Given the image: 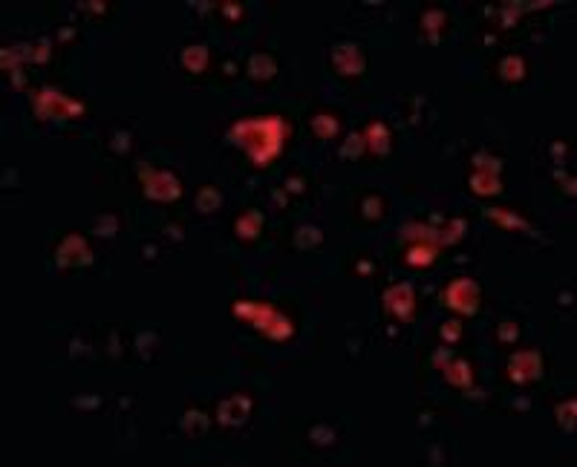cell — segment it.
<instances>
[{"label":"cell","mask_w":577,"mask_h":467,"mask_svg":"<svg viewBox=\"0 0 577 467\" xmlns=\"http://www.w3.org/2000/svg\"><path fill=\"white\" fill-rule=\"evenodd\" d=\"M286 133H288V127L280 116H254V119L234 121L228 130V139L237 141L257 168H266L268 162H275L280 156Z\"/></svg>","instance_id":"1"},{"label":"cell","mask_w":577,"mask_h":467,"mask_svg":"<svg viewBox=\"0 0 577 467\" xmlns=\"http://www.w3.org/2000/svg\"><path fill=\"white\" fill-rule=\"evenodd\" d=\"M234 317L248 320L254 329H260L271 341H286V337L295 335V324L292 317H286L283 312H277L275 306L268 303H254V300H237L234 303Z\"/></svg>","instance_id":"2"},{"label":"cell","mask_w":577,"mask_h":467,"mask_svg":"<svg viewBox=\"0 0 577 467\" xmlns=\"http://www.w3.org/2000/svg\"><path fill=\"white\" fill-rule=\"evenodd\" d=\"M479 297H482V292H479V283L473 277H456L447 283L442 292V303L459 315H476Z\"/></svg>","instance_id":"3"},{"label":"cell","mask_w":577,"mask_h":467,"mask_svg":"<svg viewBox=\"0 0 577 467\" xmlns=\"http://www.w3.org/2000/svg\"><path fill=\"white\" fill-rule=\"evenodd\" d=\"M144 197L153 202H173L182 197V182L176 179L170 170H153V168H139Z\"/></svg>","instance_id":"4"},{"label":"cell","mask_w":577,"mask_h":467,"mask_svg":"<svg viewBox=\"0 0 577 467\" xmlns=\"http://www.w3.org/2000/svg\"><path fill=\"white\" fill-rule=\"evenodd\" d=\"M32 110H35L41 119H75V116L84 112V104L67 99L63 92L41 90L35 99H32Z\"/></svg>","instance_id":"5"},{"label":"cell","mask_w":577,"mask_h":467,"mask_svg":"<svg viewBox=\"0 0 577 467\" xmlns=\"http://www.w3.org/2000/svg\"><path fill=\"white\" fill-rule=\"evenodd\" d=\"M329 61H332V70L338 72V75H346V78L361 75V72L366 70V55H364V46H361V43H355V41H338V43L332 46Z\"/></svg>","instance_id":"6"},{"label":"cell","mask_w":577,"mask_h":467,"mask_svg":"<svg viewBox=\"0 0 577 467\" xmlns=\"http://www.w3.org/2000/svg\"><path fill=\"white\" fill-rule=\"evenodd\" d=\"M92 251L87 248V239L81 234H67L55 248V266L58 268H75V266H90Z\"/></svg>","instance_id":"7"},{"label":"cell","mask_w":577,"mask_h":467,"mask_svg":"<svg viewBox=\"0 0 577 467\" xmlns=\"http://www.w3.org/2000/svg\"><path fill=\"white\" fill-rule=\"evenodd\" d=\"M508 372H511V381L514 384H531L542 375V358L537 349H520L517 355H511L508 361Z\"/></svg>","instance_id":"8"},{"label":"cell","mask_w":577,"mask_h":467,"mask_svg":"<svg viewBox=\"0 0 577 467\" xmlns=\"http://www.w3.org/2000/svg\"><path fill=\"white\" fill-rule=\"evenodd\" d=\"M251 398L246 393H237V395H228L222 398L217 404V421L222 427H243L251 415Z\"/></svg>","instance_id":"9"},{"label":"cell","mask_w":577,"mask_h":467,"mask_svg":"<svg viewBox=\"0 0 577 467\" xmlns=\"http://www.w3.org/2000/svg\"><path fill=\"white\" fill-rule=\"evenodd\" d=\"M384 306L387 312H393L398 320L410 324L413 315H415V295H413V286L410 283H395L384 292Z\"/></svg>","instance_id":"10"},{"label":"cell","mask_w":577,"mask_h":467,"mask_svg":"<svg viewBox=\"0 0 577 467\" xmlns=\"http://www.w3.org/2000/svg\"><path fill=\"white\" fill-rule=\"evenodd\" d=\"M364 141H366V150L375 153V156H387L393 150V136H390V127L384 121H373L370 127L364 130Z\"/></svg>","instance_id":"11"},{"label":"cell","mask_w":577,"mask_h":467,"mask_svg":"<svg viewBox=\"0 0 577 467\" xmlns=\"http://www.w3.org/2000/svg\"><path fill=\"white\" fill-rule=\"evenodd\" d=\"M246 72L254 81H271L277 75V61L271 52H251L246 61Z\"/></svg>","instance_id":"12"},{"label":"cell","mask_w":577,"mask_h":467,"mask_svg":"<svg viewBox=\"0 0 577 467\" xmlns=\"http://www.w3.org/2000/svg\"><path fill=\"white\" fill-rule=\"evenodd\" d=\"M179 63L188 72H194V75L205 72V67H208V46L205 43H188L185 50L179 52Z\"/></svg>","instance_id":"13"},{"label":"cell","mask_w":577,"mask_h":467,"mask_svg":"<svg viewBox=\"0 0 577 467\" xmlns=\"http://www.w3.org/2000/svg\"><path fill=\"white\" fill-rule=\"evenodd\" d=\"M444 378L451 386H462V390H468V386L473 384V372H471V364L468 361H462V358H451L444 364Z\"/></svg>","instance_id":"14"},{"label":"cell","mask_w":577,"mask_h":467,"mask_svg":"<svg viewBox=\"0 0 577 467\" xmlns=\"http://www.w3.org/2000/svg\"><path fill=\"white\" fill-rule=\"evenodd\" d=\"M260 231H263V214L257 211V208H251V211L237 217V222H234V234L239 239H257Z\"/></svg>","instance_id":"15"},{"label":"cell","mask_w":577,"mask_h":467,"mask_svg":"<svg viewBox=\"0 0 577 467\" xmlns=\"http://www.w3.org/2000/svg\"><path fill=\"white\" fill-rule=\"evenodd\" d=\"M309 130L320 141H329L341 133V121H338V116H332V112H317V116L309 119Z\"/></svg>","instance_id":"16"},{"label":"cell","mask_w":577,"mask_h":467,"mask_svg":"<svg viewBox=\"0 0 577 467\" xmlns=\"http://www.w3.org/2000/svg\"><path fill=\"white\" fill-rule=\"evenodd\" d=\"M471 190L479 193V197H493V193L502 190V179L500 173H488V170H473V176L468 179Z\"/></svg>","instance_id":"17"},{"label":"cell","mask_w":577,"mask_h":467,"mask_svg":"<svg viewBox=\"0 0 577 467\" xmlns=\"http://www.w3.org/2000/svg\"><path fill=\"white\" fill-rule=\"evenodd\" d=\"M436 254H439V246H433V243H415V246L407 248L404 263L413 266V268H424V266H430L433 260H436Z\"/></svg>","instance_id":"18"},{"label":"cell","mask_w":577,"mask_h":467,"mask_svg":"<svg viewBox=\"0 0 577 467\" xmlns=\"http://www.w3.org/2000/svg\"><path fill=\"white\" fill-rule=\"evenodd\" d=\"M292 243L300 251H312V248H317L320 243H324V231H320L317 225H297L295 234H292Z\"/></svg>","instance_id":"19"},{"label":"cell","mask_w":577,"mask_h":467,"mask_svg":"<svg viewBox=\"0 0 577 467\" xmlns=\"http://www.w3.org/2000/svg\"><path fill=\"white\" fill-rule=\"evenodd\" d=\"M485 217H488V219H493L496 225H502V228H517V231H525V234H534V231H531V225H528L522 217L511 214V211H502V208H488Z\"/></svg>","instance_id":"20"},{"label":"cell","mask_w":577,"mask_h":467,"mask_svg":"<svg viewBox=\"0 0 577 467\" xmlns=\"http://www.w3.org/2000/svg\"><path fill=\"white\" fill-rule=\"evenodd\" d=\"M500 78H502V81H508V84L522 81V78H525V61L520 55H505L500 61Z\"/></svg>","instance_id":"21"},{"label":"cell","mask_w":577,"mask_h":467,"mask_svg":"<svg viewBox=\"0 0 577 467\" xmlns=\"http://www.w3.org/2000/svg\"><path fill=\"white\" fill-rule=\"evenodd\" d=\"M179 427H182L185 436L197 439V436H202V433L208 430V418H205L202 410H185V415L179 418Z\"/></svg>","instance_id":"22"},{"label":"cell","mask_w":577,"mask_h":467,"mask_svg":"<svg viewBox=\"0 0 577 467\" xmlns=\"http://www.w3.org/2000/svg\"><path fill=\"white\" fill-rule=\"evenodd\" d=\"M364 150H366L364 133H349L346 141H341V148H338V159H344V162H358Z\"/></svg>","instance_id":"23"},{"label":"cell","mask_w":577,"mask_h":467,"mask_svg":"<svg viewBox=\"0 0 577 467\" xmlns=\"http://www.w3.org/2000/svg\"><path fill=\"white\" fill-rule=\"evenodd\" d=\"M447 23V12L444 9H427L422 14V29L427 32L430 43H439V29Z\"/></svg>","instance_id":"24"},{"label":"cell","mask_w":577,"mask_h":467,"mask_svg":"<svg viewBox=\"0 0 577 467\" xmlns=\"http://www.w3.org/2000/svg\"><path fill=\"white\" fill-rule=\"evenodd\" d=\"M306 439L317 447H332L335 441H338V430H335L332 424H326V421H317L306 430Z\"/></svg>","instance_id":"25"},{"label":"cell","mask_w":577,"mask_h":467,"mask_svg":"<svg viewBox=\"0 0 577 467\" xmlns=\"http://www.w3.org/2000/svg\"><path fill=\"white\" fill-rule=\"evenodd\" d=\"M194 202H197V211L211 214V211H217V208L222 205V193L214 185H205V188L197 190V199Z\"/></svg>","instance_id":"26"},{"label":"cell","mask_w":577,"mask_h":467,"mask_svg":"<svg viewBox=\"0 0 577 467\" xmlns=\"http://www.w3.org/2000/svg\"><path fill=\"white\" fill-rule=\"evenodd\" d=\"M358 211L366 222H375V219L384 217V199L378 197V193H366V197H361V202H358Z\"/></svg>","instance_id":"27"},{"label":"cell","mask_w":577,"mask_h":467,"mask_svg":"<svg viewBox=\"0 0 577 467\" xmlns=\"http://www.w3.org/2000/svg\"><path fill=\"white\" fill-rule=\"evenodd\" d=\"M574 413H577V401L569 398V401H560L557 404V424L563 433H574Z\"/></svg>","instance_id":"28"},{"label":"cell","mask_w":577,"mask_h":467,"mask_svg":"<svg viewBox=\"0 0 577 467\" xmlns=\"http://www.w3.org/2000/svg\"><path fill=\"white\" fill-rule=\"evenodd\" d=\"M464 231H468V222H464L462 217L451 219V222H447V228H442V231H439V246H447V243H459Z\"/></svg>","instance_id":"29"},{"label":"cell","mask_w":577,"mask_h":467,"mask_svg":"<svg viewBox=\"0 0 577 467\" xmlns=\"http://www.w3.org/2000/svg\"><path fill=\"white\" fill-rule=\"evenodd\" d=\"M119 228H121V219L116 217V214H104V217H99L95 219V225H92V234H99V237H116L119 234Z\"/></svg>","instance_id":"30"},{"label":"cell","mask_w":577,"mask_h":467,"mask_svg":"<svg viewBox=\"0 0 577 467\" xmlns=\"http://www.w3.org/2000/svg\"><path fill=\"white\" fill-rule=\"evenodd\" d=\"M471 162L476 165V170H488V173H500V170H502V159H496V156H491V153H485V150L473 153Z\"/></svg>","instance_id":"31"},{"label":"cell","mask_w":577,"mask_h":467,"mask_svg":"<svg viewBox=\"0 0 577 467\" xmlns=\"http://www.w3.org/2000/svg\"><path fill=\"white\" fill-rule=\"evenodd\" d=\"M496 341L500 344H517L520 341V326L517 324H500L496 326Z\"/></svg>","instance_id":"32"},{"label":"cell","mask_w":577,"mask_h":467,"mask_svg":"<svg viewBox=\"0 0 577 467\" xmlns=\"http://www.w3.org/2000/svg\"><path fill=\"white\" fill-rule=\"evenodd\" d=\"M439 335H442L444 344H456L459 337H462V324H459V320H444L442 329H439Z\"/></svg>","instance_id":"33"},{"label":"cell","mask_w":577,"mask_h":467,"mask_svg":"<svg viewBox=\"0 0 577 467\" xmlns=\"http://www.w3.org/2000/svg\"><path fill=\"white\" fill-rule=\"evenodd\" d=\"M110 148H113L116 153H130V148H133V136L127 133V130H116L113 133V141H110Z\"/></svg>","instance_id":"34"},{"label":"cell","mask_w":577,"mask_h":467,"mask_svg":"<svg viewBox=\"0 0 577 467\" xmlns=\"http://www.w3.org/2000/svg\"><path fill=\"white\" fill-rule=\"evenodd\" d=\"M104 404V395H75L72 407L75 410H99Z\"/></svg>","instance_id":"35"},{"label":"cell","mask_w":577,"mask_h":467,"mask_svg":"<svg viewBox=\"0 0 577 467\" xmlns=\"http://www.w3.org/2000/svg\"><path fill=\"white\" fill-rule=\"evenodd\" d=\"M156 344H159V335H156V332H141V335L136 337V349L141 352V355H148V352H153V349H156Z\"/></svg>","instance_id":"36"},{"label":"cell","mask_w":577,"mask_h":467,"mask_svg":"<svg viewBox=\"0 0 577 467\" xmlns=\"http://www.w3.org/2000/svg\"><path fill=\"white\" fill-rule=\"evenodd\" d=\"M46 58H50V38H41L35 46H32V61H35V63H43Z\"/></svg>","instance_id":"37"},{"label":"cell","mask_w":577,"mask_h":467,"mask_svg":"<svg viewBox=\"0 0 577 467\" xmlns=\"http://www.w3.org/2000/svg\"><path fill=\"white\" fill-rule=\"evenodd\" d=\"M219 12L226 14L228 21H239V18H243V3H234V0H228V3L219 6Z\"/></svg>","instance_id":"38"},{"label":"cell","mask_w":577,"mask_h":467,"mask_svg":"<svg viewBox=\"0 0 577 467\" xmlns=\"http://www.w3.org/2000/svg\"><path fill=\"white\" fill-rule=\"evenodd\" d=\"M517 14H522V9H520V6H502V9H500V18H502V26H514V21H517Z\"/></svg>","instance_id":"39"},{"label":"cell","mask_w":577,"mask_h":467,"mask_svg":"<svg viewBox=\"0 0 577 467\" xmlns=\"http://www.w3.org/2000/svg\"><path fill=\"white\" fill-rule=\"evenodd\" d=\"M303 190H306V179H303V176H288L286 193H303Z\"/></svg>","instance_id":"40"},{"label":"cell","mask_w":577,"mask_h":467,"mask_svg":"<svg viewBox=\"0 0 577 467\" xmlns=\"http://www.w3.org/2000/svg\"><path fill=\"white\" fill-rule=\"evenodd\" d=\"M451 358H453V352L447 349V346H442V349L436 352V355H433V366H436V369H444V364L451 361Z\"/></svg>","instance_id":"41"},{"label":"cell","mask_w":577,"mask_h":467,"mask_svg":"<svg viewBox=\"0 0 577 467\" xmlns=\"http://www.w3.org/2000/svg\"><path fill=\"white\" fill-rule=\"evenodd\" d=\"M81 9L90 12V14H104L107 12V6L101 3V0H87V3H81Z\"/></svg>","instance_id":"42"},{"label":"cell","mask_w":577,"mask_h":467,"mask_svg":"<svg viewBox=\"0 0 577 467\" xmlns=\"http://www.w3.org/2000/svg\"><path fill=\"white\" fill-rule=\"evenodd\" d=\"M551 156H554L557 162H560V159L566 156V141H554V144H551Z\"/></svg>","instance_id":"43"},{"label":"cell","mask_w":577,"mask_h":467,"mask_svg":"<svg viewBox=\"0 0 577 467\" xmlns=\"http://www.w3.org/2000/svg\"><path fill=\"white\" fill-rule=\"evenodd\" d=\"M165 234H168V237H173L176 243H179V239L185 237V234H182V228H179V225H168V228H165Z\"/></svg>","instance_id":"44"},{"label":"cell","mask_w":577,"mask_h":467,"mask_svg":"<svg viewBox=\"0 0 577 467\" xmlns=\"http://www.w3.org/2000/svg\"><path fill=\"white\" fill-rule=\"evenodd\" d=\"M355 271H358V275H373V263L370 260H358Z\"/></svg>","instance_id":"45"},{"label":"cell","mask_w":577,"mask_h":467,"mask_svg":"<svg viewBox=\"0 0 577 467\" xmlns=\"http://www.w3.org/2000/svg\"><path fill=\"white\" fill-rule=\"evenodd\" d=\"M442 459H444V456H442V450H439V447H433L430 453H427V461H433V464H442Z\"/></svg>","instance_id":"46"},{"label":"cell","mask_w":577,"mask_h":467,"mask_svg":"<svg viewBox=\"0 0 577 467\" xmlns=\"http://www.w3.org/2000/svg\"><path fill=\"white\" fill-rule=\"evenodd\" d=\"M141 254H144V260H156L159 248H156V246H144V248H141Z\"/></svg>","instance_id":"47"},{"label":"cell","mask_w":577,"mask_h":467,"mask_svg":"<svg viewBox=\"0 0 577 467\" xmlns=\"http://www.w3.org/2000/svg\"><path fill=\"white\" fill-rule=\"evenodd\" d=\"M271 199H275V205H286V188H283V190H275V193H271Z\"/></svg>","instance_id":"48"},{"label":"cell","mask_w":577,"mask_h":467,"mask_svg":"<svg viewBox=\"0 0 577 467\" xmlns=\"http://www.w3.org/2000/svg\"><path fill=\"white\" fill-rule=\"evenodd\" d=\"M72 35H75V29H72V26H67V29H61V35H58V38H61V41H70Z\"/></svg>","instance_id":"49"},{"label":"cell","mask_w":577,"mask_h":467,"mask_svg":"<svg viewBox=\"0 0 577 467\" xmlns=\"http://www.w3.org/2000/svg\"><path fill=\"white\" fill-rule=\"evenodd\" d=\"M514 407H517V410H528V407H531V401H528V398H517Z\"/></svg>","instance_id":"50"},{"label":"cell","mask_w":577,"mask_h":467,"mask_svg":"<svg viewBox=\"0 0 577 467\" xmlns=\"http://www.w3.org/2000/svg\"><path fill=\"white\" fill-rule=\"evenodd\" d=\"M571 297H574L571 292H566V295H560V300H563V306H571Z\"/></svg>","instance_id":"51"}]
</instances>
